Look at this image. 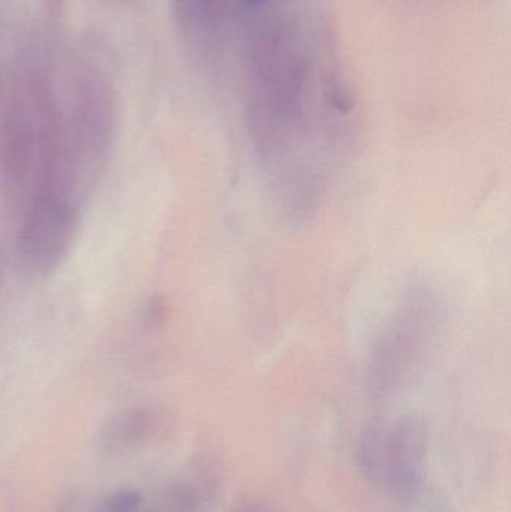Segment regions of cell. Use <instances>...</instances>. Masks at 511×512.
I'll return each instance as SVG.
<instances>
[{
  "mask_svg": "<svg viewBox=\"0 0 511 512\" xmlns=\"http://www.w3.org/2000/svg\"><path fill=\"white\" fill-rule=\"evenodd\" d=\"M87 191L47 42L32 39L0 57V200L11 221L41 201L83 207Z\"/></svg>",
  "mask_w": 511,
  "mask_h": 512,
  "instance_id": "cell-1",
  "label": "cell"
},
{
  "mask_svg": "<svg viewBox=\"0 0 511 512\" xmlns=\"http://www.w3.org/2000/svg\"><path fill=\"white\" fill-rule=\"evenodd\" d=\"M291 26L276 27L258 45L249 119L261 161L275 168L284 197L296 180L294 162L306 140V57Z\"/></svg>",
  "mask_w": 511,
  "mask_h": 512,
  "instance_id": "cell-2",
  "label": "cell"
},
{
  "mask_svg": "<svg viewBox=\"0 0 511 512\" xmlns=\"http://www.w3.org/2000/svg\"><path fill=\"white\" fill-rule=\"evenodd\" d=\"M63 111L84 185L92 192L107 170L119 128V98L107 69L77 51L57 72Z\"/></svg>",
  "mask_w": 511,
  "mask_h": 512,
  "instance_id": "cell-3",
  "label": "cell"
},
{
  "mask_svg": "<svg viewBox=\"0 0 511 512\" xmlns=\"http://www.w3.org/2000/svg\"><path fill=\"white\" fill-rule=\"evenodd\" d=\"M81 212L69 201H44L15 222V258L27 277L47 279L65 264L80 233Z\"/></svg>",
  "mask_w": 511,
  "mask_h": 512,
  "instance_id": "cell-4",
  "label": "cell"
},
{
  "mask_svg": "<svg viewBox=\"0 0 511 512\" xmlns=\"http://www.w3.org/2000/svg\"><path fill=\"white\" fill-rule=\"evenodd\" d=\"M437 301L429 289L416 288L390 319L374 351L377 378L401 375L419 358L434 333Z\"/></svg>",
  "mask_w": 511,
  "mask_h": 512,
  "instance_id": "cell-5",
  "label": "cell"
},
{
  "mask_svg": "<svg viewBox=\"0 0 511 512\" xmlns=\"http://www.w3.org/2000/svg\"><path fill=\"white\" fill-rule=\"evenodd\" d=\"M159 414L150 406H135L120 412L102 432V445L110 451H125L140 447L153 435Z\"/></svg>",
  "mask_w": 511,
  "mask_h": 512,
  "instance_id": "cell-6",
  "label": "cell"
},
{
  "mask_svg": "<svg viewBox=\"0 0 511 512\" xmlns=\"http://www.w3.org/2000/svg\"><path fill=\"white\" fill-rule=\"evenodd\" d=\"M143 508V496L135 489L114 490L105 496L98 512H140Z\"/></svg>",
  "mask_w": 511,
  "mask_h": 512,
  "instance_id": "cell-7",
  "label": "cell"
},
{
  "mask_svg": "<svg viewBox=\"0 0 511 512\" xmlns=\"http://www.w3.org/2000/svg\"><path fill=\"white\" fill-rule=\"evenodd\" d=\"M165 315H167V306H165L164 300L159 297H153L144 307V324L149 328L161 327L162 322L167 318Z\"/></svg>",
  "mask_w": 511,
  "mask_h": 512,
  "instance_id": "cell-8",
  "label": "cell"
},
{
  "mask_svg": "<svg viewBox=\"0 0 511 512\" xmlns=\"http://www.w3.org/2000/svg\"><path fill=\"white\" fill-rule=\"evenodd\" d=\"M45 6H47L48 14L51 15L53 18H57L60 15V12H62L63 9V2L65 0H44Z\"/></svg>",
  "mask_w": 511,
  "mask_h": 512,
  "instance_id": "cell-9",
  "label": "cell"
},
{
  "mask_svg": "<svg viewBox=\"0 0 511 512\" xmlns=\"http://www.w3.org/2000/svg\"><path fill=\"white\" fill-rule=\"evenodd\" d=\"M243 2H245L246 5L249 6H258L261 5V3L264 2V0H243Z\"/></svg>",
  "mask_w": 511,
  "mask_h": 512,
  "instance_id": "cell-10",
  "label": "cell"
}]
</instances>
